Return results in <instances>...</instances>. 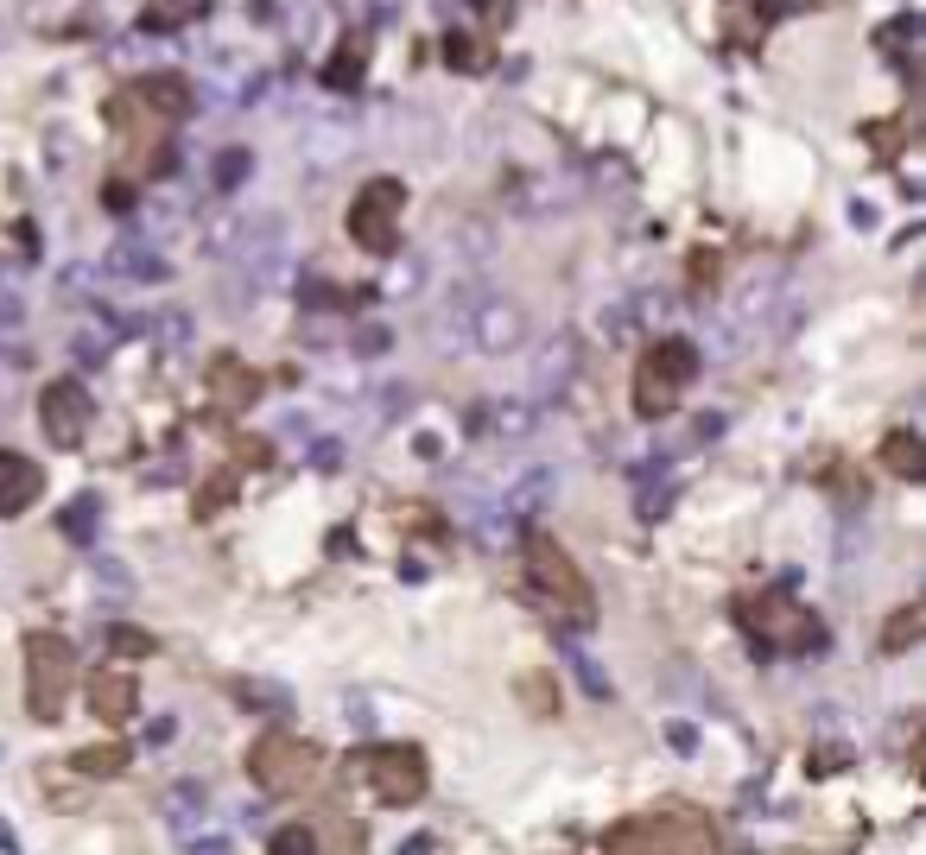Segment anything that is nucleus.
<instances>
[{
	"label": "nucleus",
	"instance_id": "nucleus-38",
	"mask_svg": "<svg viewBox=\"0 0 926 855\" xmlns=\"http://www.w3.org/2000/svg\"><path fill=\"white\" fill-rule=\"evenodd\" d=\"M172 735H179V723H172V716H159L153 729H147V742H153V748H165V742H172Z\"/></svg>",
	"mask_w": 926,
	"mask_h": 855
},
{
	"label": "nucleus",
	"instance_id": "nucleus-12",
	"mask_svg": "<svg viewBox=\"0 0 926 855\" xmlns=\"http://www.w3.org/2000/svg\"><path fill=\"white\" fill-rule=\"evenodd\" d=\"M89 710H96L103 723H128L133 716V679L115 672V665H96V672H89Z\"/></svg>",
	"mask_w": 926,
	"mask_h": 855
},
{
	"label": "nucleus",
	"instance_id": "nucleus-42",
	"mask_svg": "<svg viewBox=\"0 0 926 855\" xmlns=\"http://www.w3.org/2000/svg\"><path fill=\"white\" fill-rule=\"evenodd\" d=\"M0 45H7V20H0Z\"/></svg>",
	"mask_w": 926,
	"mask_h": 855
},
{
	"label": "nucleus",
	"instance_id": "nucleus-29",
	"mask_svg": "<svg viewBox=\"0 0 926 855\" xmlns=\"http://www.w3.org/2000/svg\"><path fill=\"white\" fill-rule=\"evenodd\" d=\"M77 767L83 773H121V767H128V748H83Z\"/></svg>",
	"mask_w": 926,
	"mask_h": 855
},
{
	"label": "nucleus",
	"instance_id": "nucleus-15",
	"mask_svg": "<svg viewBox=\"0 0 926 855\" xmlns=\"http://www.w3.org/2000/svg\"><path fill=\"white\" fill-rule=\"evenodd\" d=\"M103 273H115V279H140V285H153V279H165V260H159L140 235L133 241H115L108 248V260H103Z\"/></svg>",
	"mask_w": 926,
	"mask_h": 855
},
{
	"label": "nucleus",
	"instance_id": "nucleus-20",
	"mask_svg": "<svg viewBox=\"0 0 926 855\" xmlns=\"http://www.w3.org/2000/svg\"><path fill=\"white\" fill-rule=\"evenodd\" d=\"M96 527H103V501L96 495H77V501L64 507V520H57V532L77 539V545H96Z\"/></svg>",
	"mask_w": 926,
	"mask_h": 855
},
{
	"label": "nucleus",
	"instance_id": "nucleus-4",
	"mask_svg": "<svg viewBox=\"0 0 926 855\" xmlns=\"http://www.w3.org/2000/svg\"><path fill=\"white\" fill-rule=\"evenodd\" d=\"M71 679H77L71 640H64V634H26V704H32L39 723H57V716H64Z\"/></svg>",
	"mask_w": 926,
	"mask_h": 855
},
{
	"label": "nucleus",
	"instance_id": "nucleus-6",
	"mask_svg": "<svg viewBox=\"0 0 926 855\" xmlns=\"http://www.w3.org/2000/svg\"><path fill=\"white\" fill-rule=\"evenodd\" d=\"M527 583H534L552 608H571L578 621H591V615H596L591 577H584V571L571 564V552H559L552 539H527Z\"/></svg>",
	"mask_w": 926,
	"mask_h": 855
},
{
	"label": "nucleus",
	"instance_id": "nucleus-18",
	"mask_svg": "<svg viewBox=\"0 0 926 855\" xmlns=\"http://www.w3.org/2000/svg\"><path fill=\"white\" fill-rule=\"evenodd\" d=\"M882 469L901 481H920L926 476V451H920V437L914 431H889V444H882Z\"/></svg>",
	"mask_w": 926,
	"mask_h": 855
},
{
	"label": "nucleus",
	"instance_id": "nucleus-3",
	"mask_svg": "<svg viewBox=\"0 0 926 855\" xmlns=\"http://www.w3.org/2000/svg\"><path fill=\"white\" fill-rule=\"evenodd\" d=\"M736 621L755 634L762 653H768V647L774 653H819V647H831L825 621H812L799 603H780V596H749V603H736Z\"/></svg>",
	"mask_w": 926,
	"mask_h": 855
},
{
	"label": "nucleus",
	"instance_id": "nucleus-7",
	"mask_svg": "<svg viewBox=\"0 0 926 855\" xmlns=\"http://www.w3.org/2000/svg\"><path fill=\"white\" fill-rule=\"evenodd\" d=\"M400 209H407L400 177H375V184L356 197V209H349V235H356V248L400 253Z\"/></svg>",
	"mask_w": 926,
	"mask_h": 855
},
{
	"label": "nucleus",
	"instance_id": "nucleus-13",
	"mask_svg": "<svg viewBox=\"0 0 926 855\" xmlns=\"http://www.w3.org/2000/svg\"><path fill=\"white\" fill-rule=\"evenodd\" d=\"M356 140H362L356 121H311V127H305V159L331 172V165H343V159L356 152Z\"/></svg>",
	"mask_w": 926,
	"mask_h": 855
},
{
	"label": "nucleus",
	"instance_id": "nucleus-36",
	"mask_svg": "<svg viewBox=\"0 0 926 855\" xmlns=\"http://www.w3.org/2000/svg\"><path fill=\"white\" fill-rule=\"evenodd\" d=\"M667 742H672V748H686V755H692V748H698V729H692V723H667Z\"/></svg>",
	"mask_w": 926,
	"mask_h": 855
},
{
	"label": "nucleus",
	"instance_id": "nucleus-28",
	"mask_svg": "<svg viewBox=\"0 0 926 855\" xmlns=\"http://www.w3.org/2000/svg\"><path fill=\"white\" fill-rule=\"evenodd\" d=\"M571 672H578V684H584V691H591L596 704H603V697H610V679H603V672H596V659L584 653V647H571Z\"/></svg>",
	"mask_w": 926,
	"mask_h": 855
},
{
	"label": "nucleus",
	"instance_id": "nucleus-35",
	"mask_svg": "<svg viewBox=\"0 0 926 855\" xmlns=\"http://www.w3.org/2000/svg\"><path fill=\"white\" fill-rule=\"evenodd\" d=\"M356 349H362V355H387V329H381V324H368V329L356 336Z\"/></svg>",
	"mask_w": 926,
	"mask_h": 855
},
{
	"label": "nucleus",
	"instance_id": "nucleus-9",
	"mask_svg": "<svg viewBox=\"0 0 926 855\" xmlns=\"http://www.w3.org/2000/svg\"><path fill=\"white\" fill-rule=\"evenodd\" d=\"M89 419H96V405L83 393L77 380H52L45 393H39V425L52 437L57 451H77L83 437H89Z\"/></svg>",
	"mask_w": 926,
	"mask_h": 855
},
{
	"label": "nucleus",
	"instance_id": "nucleus-25",
	"mask_svg": "<svg viewBox=\"0 0 926 855\" xmlns=\"http://www.w3.org/2000/svg\"><path fill=\"white\" fill-rule=\"evenodd\" d=\"M267 855H317V831L311 824H280L267 836Z\"/></svg>",
	"mask_w": 926,
	"mask_h": 855
},
{
	"label": "nucleus",
	"instance_id": "nucleus-40",
	"mask_svg": "<svg viewBox=\"0 0 926 855\" xmlns=\"http://www.w3.org/2000/svg\"><path fill=\"white\" fill-rule=\"evenodd\" d=\"M191 855H229V843H223V836H216V843H209V836H197V843H191Z\"/></svg>",
	"mask_w": 926,
	"mask_h": 855
},
{
	"label": "nucleus",
	"instance_id": "nucleus-27",
	"mask_svg": "<svg viewBox=\"0 0 926 855\" xmlns=\"http://www.w3.org/2000/svg\"><path fill=\"white\" fill-rule=\"evenodd\" d=\"M552 191H566L559 177H527V197H515V209H527V216H546V209H559L566 197H552Z\"/></svg>",
	"mask_w": 926,
	"mask_h": 855
},
{
	"label": "nucleus",
	"instance_id": "nucleus-19",
	"mask_svg": "<svg viewBox=\"0 0 926 855\" xmlns=\"http://www.w3.org/2000/svg\"><path fill=\"white\" fill-rule=\"evenodd\" d=\"M108 343H115V329H108L103 317H89V324H77V336H71V361H77V368H103Z\"/></svg>",
	"mask_w": 926,
	"mask_h": 855
},
{
	"label": "nucleus",
	"instance_id": "nucleus-10",
	"mask_svg": "<svg viewBox=\"0 0 926 855\" xmlns=\"http://www.w3.org/2000/svg\"><path fill=\"white\" fill-rule=\"evenodd\" d=\"M571 375H578V336H571V329L546 336L540 349L527 355V387H534L540 400H559L571 387Z\"/></svg>",
	"mask_w": 926,
	"mask_h": 855
},
{
	"label": "nucleus",
	"instance_id": "nucleus-31",
	"mask_svg": "<svg viewBox=\"0 0 926 855\" xmlns=\"http://www.w3.org/2000/svg\"><path fill=\"white\" fill-rule=\"evenodd\" d=\"M103 209H108V216H128V209H133V184L108 177V184H103Z\"/></svg>",
	"mask_w": 926,
	"mask_h": 855
},
{
	"label": "nucleus",
	"instance_id": "nucleus-21",
	"mask_svg": "<svg viewBox=\"0 0 926 855\" xmlns=\"http://www.w3.org/2000/svg\"><path fill=\"white\" fill-rule=\"evenodd\" d=\"M920 628H926V608L920 603L895 608V615H889V628H882V653H907V647L920 640Z\"/></svg>",
	"mask_w": 926,
	"mask_h": 855
},
{
	"label": "nucleus",
	"instance_id": "nucleus-24",
	"mask_svg": "<svg viewBox=\"0 0 926 855\" xmlns=\"http://www.w3.org/2000/svg\"><path fill=\"white\" fill-rule=\"evenodd\" d=\"M108 653H121V659H153L159 653V640L147 628H128V621H115L108 628Z\"/></svg>",
	"mask_w": 926,
	"mask_h": 855
},
{
	"label": "nucleus",
	"instance_id": "nucleus-14",
	"mask_svg": "<svg viewBox=\"0 0 926 855\" xmlns=\"http://www.w3.org/2000/svg\"><path fill=\"white\" fill-rule=\"evenodd\" d=\"M159 811H165V824H172V831H197V824H204L209 818V786L204 780H179V786H165V799H159Z\"/></svg>",
	"mask_w": 926,
	"mask_h": 855
},
{
	"label": "nucleus",
	"instance_id": "nucleus-34",
	"mask_svg": "<svg viewBox=\"0 0 926 855\" xmlns=\"http://www.w3.org/2000/svg\"><path fill=\"white\" fill-rule=\"evenodd\" d=\"M476 13H483L489 25H508L515 20V0H476Z\"/></svg>",
	"mask_w": 926,
	"mask_h": 855
},
{
	"label": "nucleus",
	"instance_id": "nucleus-39",
	"mask_svg": "<svg viewBox=\"0 0 926 855\" xmlns=\"http://www.w3.org/2000/svg\"><path fill=\"white\" fill-rule=\"evenodd\" d=\"M349 723H356V729H375V710H368V704L356 697V704H349Z\"/></svg>",
	"mask_w": 926,
	"mask_h": 855
},
{
	"label": "nucleus",
	"instance_id": "nucleus-16",
	"mask_svg": "<svg viewBox=\"0 0 926 855\" xmlns=\"http://www.w3.org/2000/svg\"><path fill=\"white\" fill-rule=\"evenodd\" d=\"M209 387H216V400L229 405V412H248V405L260 400V375L255 368H241V361H229V355L209 368Z\"/></svg>",
	"mask_w": 926,
	"mask_h": 855
},
{
	"label": "nucleus",
	"instance_id": "nucleus-8",
	"mask_svg": "<svg viewBox=\"0 0 926 855\" xmlns=\"http://www.w3.org/2000/svg\"><path fill=\"white\" fill-rule=\"evenodd\" d=\"M248 773H255V786H267V792H299V786H311V773H317V755H311L305 742H292V735H267L255 755H248Z\"/></svg>",
	"mask_w": 926,
	"mask_h": 855
},
{
	"label": "nucleus",
	"instance_id": "nucleus-5",
	"mask_svg": "<svg viewBox=\"0 0 926 855\" xmlns=\"http://www.w3.org/2000/svg\"><path fill=\"white\" fill-rule=\"evenodd\" d=\"M349 780H362L381 805H419V792H426V755L419 748H407V742H387V748H368V755L349 767Z\"/></svg>",
	"mask_w": 926,
	"mask_h": 855
},
{
	"label": "nucleus",
	"instance_id": "nucleus-23",
	"mask_svg": "<svg viewBox=\"0 0 926 855\" xmlns=\"http://www.w3.org/2000/svg\"><path fill=\"white\" fill-rule=\"evenodd\" d=\"M241 177H248V152H241V147L216 152V165H209V191H216V197H235V191H241Z\"/></svg>",
	"mask_w": 926,
	"mask_h": 855
},
{
	"label": "nucleus",
	"instance_id": "nucleus-26",
	"mask_svg": "<svg viewBox=\"0 0 926 855\" xmlns=\"http://www.w3.org/2000/svg\"><path fill=\"white\" fill-rule=\"evenodd\" d=\"M343 57H336L331 71H324V83H331V89H356V76H362V57H368V45H362V39H343Z\"/></svg>",
	"mask_w": 926,
	"mask_h": 855
},
{
	"label": "nucleus",
	"instance_id": "nucleus-33",
	"mask_svg": "<svg viewBox=\"0 0 926 855\" xmlns=\"http://www.w3.org/2000/svg\"><path fill=\"white\" fill-rule=\"evenodd\" d=\"M502 431H508V437H527V431H534V412H527V405H502Z\"/></svg>",
	"mask_w": 926,
	"mask_h": 855
},
{
	"label": "nucleus",
	"instance_id": "nucleus-2",
	"mask_svg": "<svg viewBox=\"0 0 926 855\" xmlns=\"http://www.w3.org/2000/svg\"><path fill=\"white\" fill-rule=\"evenodd\" d=\"M692 380H698V349L692 343H679V336L647 343L642 361H635V412H642V419H667Z\"/></svg>",
	"mask_w": 926,
	"mask_h": 855
},
{
	"label": "nucleus",
	"instance_id": "nucleus-11",
	"mask_svg": "<svg viewBox=\"0 0 926 855\" xmlns=\"http://www.w3.org/2000/svg\"><path fill=\"white\" fill-rule=\"evenodd\" d=\"M39 495H45V469L20 451H0V513L13 520V513H26Z\"/></svg>",
	"mask_w": 926,
	"mask_h": 855
},
{
	"label": "nucleus",
	"instance_id": "nucleus-37",
	"mask_svg": "<svg viewBox=\"0 0 926 855\" xmlns=\"http://www.w3.org/2000/svg\"><path fill=\"white\" fill-rule=\"evenodd\" d=\"M311 463H317V469H336V463H343V444H311Z\"/></svg>",
	"mask_w": 926,
	"mask_h": 855
},
{
	"label": "nucleus",
	"instance_id": "nucleus-32",
	"mask_svg": "<svg viewBox=\"0 0 926 855\" xmlns=\"http://www.w3.org/2000/svg\"><path fill=\"white\" fill-rule=\"evenodd\" d=\"M407 405H412V393H407V387H387V393H381V405H375V425H387V419H400Z\"/></svg>",
	"mask_w": 926,
	"mask_h": 855
},
{
	"label": "nucleus",
	"instance_id": "nucleus-41",
	"mask_svg": "<svg viewBox=\"0 0 926 855\" xmlns=\"http://www.w3.org/2000/svg\"><path fill=\"white\" fill-rule=\"evenodd\" d=\"M400 855H432V836H407V843H400Z\"/></svg>",
	"mask_w": 926,
	"mask_h": 855
},
{
	"label": "nucleus",
	"instance_id": "nucleus-30",
	"mask_svg": "<svg viewBox=\"0 0 926 855\" xmlns=\"http://www.w3.org/2000/svg\"><path fill=\"white\" fill-rule=\"evenodd\" d=\"M184 343H191V317H184V311H172V317H159V349H172V355H179Z\"/></svg>",
	"mask_w": 926,
	"mask_h": 855
},
{
	"label": "nucleus",
	"instance_id": "nucleus-1",
	"mask_svg": "<svg viewBox=\"0 0 926 855\" xmlns=\"http://www.w3.org/2000/svg\"><path fill=\"white\" fill-rule=\"evenodd\" d=\"M426 336L438 343V355H515L527 343V317H520L515 299H502V292H457V299L432 311V324Z\"/></svg>",
	"mask_w": 926,
	"mask_h": 855
},
{
	"label": "nucleus",
	"instance_id": "nucleus-17",
	"mask_svg": "<svg viewBox=\"0 0 926 855\" xmlns=\"http://www.w3.org/2000/svg\"><path fill=\"white\" fill-rule=\"evenodd\" d=\"M552 495H559V469H527V476L508 488V501H502V507H508L515 520H534V513L552 507Z\"/></svg>",
	"mask_w": 926,
	"mask_h": 855
},
{
	"label": "nucleus",
	"instance_id": "nucleus-22",
	"mask_svg": "<svg viewBox=\"0 0 926 855\" xmlns=\"http://www.w3.org/2000/svg\"><path fill=\"white\" fill-rule=\"evenodd\" d=\"M444 64H451V71H489L495 57H489V45H483V39L451 32V39H444Z\"/></svg>",
	"mask_w": 926,
	"mask_h": 855
}]
</instances>
